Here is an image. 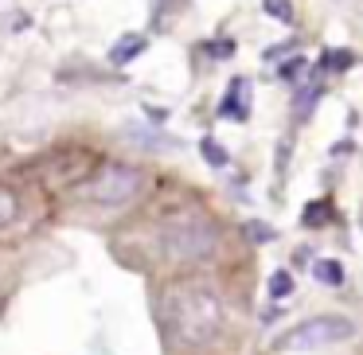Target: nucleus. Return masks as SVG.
Masks as SVG:
<instances>
[{
	"instance_id": "obj_1",
	"label": "nucleus",
	"mask_w": 363,
	"mask_h": 355,
	"mask_svg": "<svg viewBox=\"0 0 363 355\" xmlns=\"http://www.w3.org/2000/svg\"><path fill=\"white\" fill-rule=\"evenodd\" d=\"M168 320H172V332L184 339V344H207V339L219 336L223 324V305L215 293L207 289H176L172 300H168Z\"/></svg>"
},
{
	"instance_id": "obj_2",
	"label": "nucleus",
	"mask_w": 363,
	"mask_h": 355,
	"mask_svg": "<svg viewBox=\"0 0 363 355\" xmlns=\"http://www.w3.org/2000/svg\"><path fill=\"white\" fill-rule=\"evenodd\" d=\"M160 242H164V254L176 261H203L219 246V227L199 211H184L160 227Z\"/></svg>"
},
{
	"instance_id": "obj_3",
	"label": "nucleus",
	"mask_w": 363,
	"mask_h": 355,
	"mask_svg": "<svg viewBox=\"0 0 363 355\" xmlns=\"http://www.w3.org/2000/svg\"><path fill=\"white\" fill-rule=\"evenodd\" d=\"M141 188H145L141 168H133V164H106L102 172H98L94 180H90L86 196L94 199V203L121 207V203H129V199L141 196Z\"/></svg>"
},
{
	"instance_id": "obj_4",
	"label": "nucleus",
	"mask_w": 363,
	"mask_h": 355,
	"mask_svg": "<svg viewBox=\"0 0 363 355\" xmlns=\"http://www.w3.org/2000/svg\"><path fill=\"white\" fill-rule=\"evenodd\" d=\"M352 332H355L352 320H344V316H313V320L297 324L281 339V347L285 351H316V347H328V344H344Z\"/></svg>"
},
{
	"instance_id": "obj_5",
	"label": "nucleus",
	"mask_w": 363,
	"mask_h": 355,
	"mask_svg": "<svg viewBox=\"0 0 363 355\" xmlns=\"http://www.w3.org/2000/svg\"><path fill=\"white\" fill-rule=\"evenodd\" d=\"M141 51H145V35H125V40H118L110 47V63L113 67H125V63H133Z\"/></svg>"
},
{
	"instance_id": "obj_6",
	"label": "nucleus",
	"mask_w": 363,
	"mask_h": 355,
	"mask_svg": "<svg viewBox=\"0 0 363 355\" xmlns=\"http://www.w3.org/2000/svg\"><path fill=\"white\" fill-rule=\"evenodd\" d=\"M313 277L320 285H332V289H336V285H344V266H340L336 258H320V261H313Z\"/></svg>"
},
{
	"instance_id": "obj_7",
	"label": "nucleus",
	"mask_w": 363,
	"mask_h": 355,
	"mask_svg": "<svg viewBox=\"0 0 363 355\" xmlns=\"http://www.w3.org/2000/svg\"><path fill=\"white\" fill-rule=\"evenodd\" d=\"M242 90H246V79H235V82H230V90H227L230 98L223 102V113H235V118H246V113H250V110H246Z\"/></svg>"
},
{
	"instance_id": "obj_8",
	"label": "nucleus",
	"mask_w": 363,
	"mask_h": 355,
	"mask_svg": "<svg viewBox=\"0 0 363 355\" xmlns=\"http://www.w3.org/2000/svg\"><path fill=\"white\" fill-rule=\"evenodd\" d=\"M355 63V55H352V51H344V47H324V55H320V67H324V71H347V67H352Z\"/></svg>"
},
{
	"instance_id": "obj_9",
	"label": "nucleus",
	"mask_w": 363,
	"mask_h": 355,
	"mask_svg": "<svg viewBox=\"0 0 363 355\" xmlns=\"http://www.w3.org/2000/svg\"><path fill=\"white\" fill-rule=\"evenodd\" d=\"M316 102H320V86H305L293 98V113H297V118H308V110H313Z\"/></svg>"
},
{
	"instance_id": "obj_10",
	"label": "nucleus",
	"mask_w": 363,
	"mask_h": 355,
	"mask_svg": "<svg viewBox=\"0 0 363 355\" xmlns=\"http://www.w3.org/2000/svg\"><path fill=\"white\" fill-rule=\"evenodd\" d=\"M199 152H203V160H207V164H215V168L227 164V149H223L219 141H211V137H203V141H199Z\"/></svg>"
},
{
	"instance_id": "obj_11",
	"label": "nucleus",
	"mask_w": 363,
	"mask_h": 355,
	"mask_svg": "<svg viewBox=\"0 0 363 355\" xmlns=\"http://www.w3.org/2000/svg\"><path fill=\"white\" fill-rule=\"evenodd\" d=\"M262 12L274 20H281V24H289L293 20V9H289V0H262Z\"/></svg>"
},
{
	"instance_id": "obj_12",
	"label": "nucleus",
	"mask_w": 363,
	"mask_h": 355,
	"mask_svg": "<svg viewBox=\"0 0 363 355\" xmlns=\"http://www.w3.org/2000/svg\"><path fill=\"white\" fill-rule=\"evenodd\" d=\"M12 219H16V196H12L9 188H0V227L12 222Z\"/></svg>"
},
{
	"instance_id": "obj_13",
	"label": "nucleus",
	"mask_w": 363,
	"mask_h": 355,
	"mask_svg": "<svg viewBox=\"0 0 363 355\" xmlns=\"http://www.w3.org/2000/svg\"><path fill=\"white\" fill-rule=\"evenodd\" d=\"M289 289H293V277L285 274V269H277V274L269 277V293H274V297H285Z\"/></svg>"
},
{
	"instance_id": "obj_14",
	"label": "nucleus",
	"mask_w": 363,
	"mask_h": 355,
	"mask_svg": "<svg viewBox=\"0 0 363 355\" xmlns=\"http://www.w3.org/2000/svg\"><path fill=\"white\" fill-rule=\"evenodd\" d=\"M320 215H324V203H313V207H308V215H305V222H308V227H316V222H324Z\"/></svg>"
},
{
	"instance_id": "obj_15",
	"label": "nucleus",
	"mask_w": 363,
	"mask_h": 355,
	"mask_svg": "<svg viewBox=\"0 0 363 355\" xmlns=\"http://www.w3.org/2000/svg\"><path fill=\"white\" fill-rule=\"evenodd\" d=\"M250 235H254V238H274V230H269V227H258V222H254Z\"/></svg>"
}]
</instances>
